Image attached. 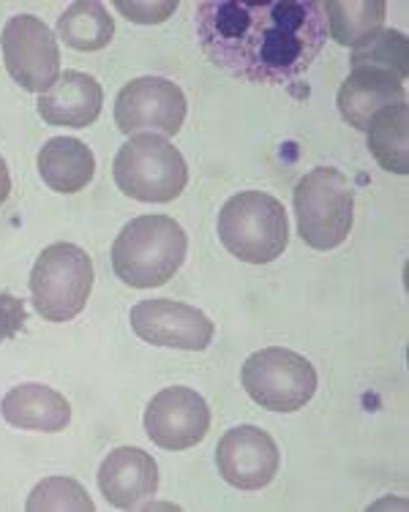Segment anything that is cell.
<instances>
[{"label": "cell", "instance_id": "obj_1", "mask_svg": "<svg viewBox=\"0 0 409 512\" xmlns=\"http://www.w3.org/2000/svg\"><path fill=\"white\" fill-rule=\"evenodd\" d=\"M197 36L232 77L290 85L325 47L328 17L317 0H210L197 9Z\"/></svg>", "mask_w": 409, "mask_h": 512}, {"label": "cell", "instance_id": "obj_2", "mask_svg": "<svg viewBox=\"0 0 409 512\" xmlns=\"http://www.w3.org/2000/svg\"><path fill=\"white\" fill-rule=\"evenodd\" d=\"M189 237L170 216L131 218L112 243V270L134 289L164 286L186 259Z\"/></svg>", "mask_w": 409, "mask_h": 512}, {"label": "cell", "instance_id": "obj_3", "mask_svg": "<svg viewBox=\"0 0 409 512\" xmlns=\"http://www.w3.org/2000/svg\"><path fill=\"white\" fill-rule=\"evenodd\" d=\"M219 240L249 265H268L290 243V221L279 199L262 191H240L219 213Z\"/></svg>", "mask_w": 409, "mask_h": 512}, {"label": "cell", "instance_id": "obj_4", "mask_svg": "<svg viewBox=\"0 0 409 512\" xmlns=\"http://www.w3.org/2000/svg\"><path fill=\"white\" fill-rule=\"evenodd\" d=\"M112 178L126 197L137 202H172L189 183L186 158L156 134H131L112 161Z\"/></svg>", "mask_w": 409, "mask_h": 512}, {"label": "cell", "instance_id": "obj_5", "mask_svg": "<svg viewBox=\"0 0 409 512\" xmlns=\"http://www.w3.org/2000/svg\"><path fill=\"white\" fill-rule=\"evenodd\" d=\"M295 216L306 246L317 251L339 248L350 237L355 218L350 180L333 167L311 169L295 186Z\"/></svg>", "mask_w": 409, "mask_h": 512}, {"label": "cell", "instance_id": "obj_6", "mask_svg": "<svg viewBox=\"0 0 409 512\" xmlns=\"http://www.w3.org/2000/svg\"><path fill=\"white\" fill-rule=\"evenodd\" d=\"M93 289V262L85 248L52 243L30 270L33 308L47 322H71L88 303Z\"/></svg>", "mask_w": 409, "mask_h": 512}, {"label": "cell", "instance_id": "obj_7", "mask_svg": "<svg viewBox=\"0 0 409 512\" xmlns=\"http://www.w3.org/2000/svg\"><path fill=\"white\" fill-rule=\"evenodd\" d=\"M240 382L251 401L270 412H298L317 393L314 365L281 346L254 352L240 368Z\"/></svg>", "mask_w": 409, "mask_h": 512}, {"label": "cell", "instance_id": "obj_8", "mask_svg": "<svg viewBox=\"0 0 409 512\" xmlns=\"http://www.w3.org/2000/svg\"><path fill=\"white\" fill-rule=\"evenodd\" d=\"M3 63L11 79L28 93H47L60 77V52L52 30L33 14H17L6 22Z\"/></svg>", "mask_w": 409, "mask_h": 512}, {"label": "cell", "instance_id": "obj_9", "mask_svg": "<svg viewBox=\"0 0 409 512\" xmlns=\"http://www.w3.org/2000/svg\"><path fill=\"white\" fill-rule=\"evenodd\" d=\"M186 120V96L183 90L164 77H140L123 85L115 99V123L131 134H156V137H175Z\"/></svg>", "mask_w": 409, "mask_h": 512}, {"label": "cell", "instance_id": "obj_10", "mask_svg": "<svg viewBox=\"0 0 409 512\" xmlns=\"http://www.w3.org/2000/svg\"><path fill=\"white\" fill-rule=\"evenodd\" d=\"M131 330L140 335L145 344L170 346L183 352H205L213 341L216 327L200 308L178 300H142L131 308Z\"/></svg>", "mask_w": 409, "mask_h": 512}, {"label": "cell", "instance_id": "obj_11", "mask_svg": "<svg viewBox=\"0 0 409 512\" xmlns=\"http://www.w3.org/2000/svg\"><path fill=\"white\" fill-rule=\"evenodd\" d=\"M208 428V404L191 387H167L145 409V431L161 450H189L208 436Z\"/></svg>", "mask_w": 409, "mask_h": 512}, {"label": "cell", "instance_id": "obj_12", "mask_svg": "<svg viewBox=\"0 0 409 512\" xmlns=\"http://www.w3.org/2000/svg\"><path fill=\"white\" fill-rule=\"evenodd\" d=\"M219 474L238 491H260L279 472V447L257 425H238L216 447Z\"/></svg>", "mask_w": 409, "mask_h": 512}, {"label": "cell", "instance_id": "obj_13", "mask_svg": "<svg viewBox=\"0 0 409 512\" xmlns=\"http://www.w3.org/2000/svg\"><path fill=\"white\" fill-rule=\"evenodd\" d=\"M399 74H393L380 66L369 63H352L350 77L344 79L339 88V112L341 118L358 131H369L371 120L380 115L382 109L399 107L407 101V90Z\"/></svg>", "mask_w": 409, "mask_h": 512}, {"label": "cell", "instance_id": "obj_14", "mask_svg": "<svg viewBox=\"0 0 409 512\" xmlns=\"http://www.w3.org/2000/svg\"><path fill=\"white\" fill-rule=\"evenodd\" d=\"M99 488L118 510H142L159 491V466L140 447H118L99 466Z\"/></svg>", "mask_w": 409, "mask_h": 512}, {"label": "cell", "instance_id": "obj_15", "mask_svg": "<svg viewBox=\"0 0 409 512\" xmlns=\"http://www.w3.org/2000/svg\"><path fill=\"white\" fill-rule=\"evenodd\" d=\"M104 90L96 79L82 71H66L47 93H41L39 115L50 126L88 128L101 115Z\"/></svg>", "mask_w": 409, "mask_h": 512}, {"label": "cell", "instance_id": "obj_16", "mask_svg": "<svg viewBox=\"0 0 409 512\" xmlns=\"http://www.w3.org/2000/svg\"><path fill=\"white\" fill-rule=\"evenodd\" d=\"M3 420L22 431H44L58 434L71 423L69 401L44 384H17L0 401Z\"/></svg>", "mask_w": 409, "mask_h": 512}, {"label": "cell", "instance_id": "obj_17", "mask_svg": "<svg viewBox=\"0 0 409 512\" xmlns=\"http://www.w3.org/2000/svg\"><path fill=\"white\" fill-rule=\"evenodd\" d=\"M39 175L52 191L77 194L96 175V156L80 139L55 137L39 150Z\"/></svg>", "mask_w": 409, "mask_h": 512}, {"label": "cell", "instance_id": "obj_18", "mask_svg": "<svg viewBox=\"0 0 409 512\" xmlns=\"http://www.w3.org/2000/svg\"><path fill=\"white\" fill-rule=\"evenodd\" d=\"M112 36L115 22L99 0H77L58 17V39L66 41L71 50L99 52L110 47Z\"/></svg>", "mask_w": 409, "mask_h": 512}, {"label": "cell", "instance_id": "obj_19", "mask_svg": "<svg viewBox=\"0 0 409 512\" xmlns=\"http://www.w3.org/2000/svg\"><path fill=\"white\" fill-rule=\"evenodd\" d=\"M369 150L380 161L382 169L393 175L409 172V107L407 101L399 107L382 109L369 126Z\"/></svg>", "mask_w": 409, "mask_h": 512}, {"label": "cell", "instance_id": "obj_20", "mask_svg": "<svg viewBox=\"0 0 409 512\" xmlns=\"http://www.w3.org/2000/svg\"><path fill=\"white\" fill-rule=\"evenodd\" d=\"M385 11H388V6L382 0H350V3L330 0L325 6L330 36L339 41L341 47L358 50L380 33Z\"/></svg>", "mask_w": 409, "mask_h": 512}, {"label": "cell", "instance_id": "obj_21", "mask_svg": "<svg viewBox=\"0 0 409 512\" xmlns=\"http://www.w3.org/2000/svg\"><path fill=\"white\" fill-rule=\"evenodd\" d=\"M28 512H66L80 510L93 512L96 504L90 502L88 491L82 488L77 480L71 477H47L41 480L33 491H30L28 502H25Z\"/></svg>", "mask_w": 409, "mask_h": 512}, {"label": "cell", "instance_id": "obj_22", "mask_svg": "<svg viewBox=\"0 0 409 512\" xmlns=\"http://www.w3.org/2000/svg\"><path fill=\"white\" fill-rule=\"evenodd\" d=\"M352 63H369L380 66L401 79L409 74V39L401 30H380L374 39H369L363 47L352 50Z\"/></svg>", "mask_w": 409, "mask_h": 512}, {"label": "cell", "instance_id": "obj_23", "mask_svg": "<svg viewBox=\"0 0 409 512\" xmlns=\"http://www.w3.org/2000/svg\"><path fill=\"white\" fill-rule=\"evenodd\" d=\"M115 6L120 14H126V20L140 22V25H159L178 9V3H123V0Z\"/></svg>", "mask_w": 409, "mask_h": 512}, {"label": "cell", "instance_id": "obj_24", "mask_svg": "<svg viewBox=\"0 0 409 512\" xmlns=\"http://www.w3.org/2000/svg\"><path fill=\"white\" fill-rule=\"evenodd\" d=\"M22 327H25V303L9 292H0V344L14 338Z\"/></svg>", "mask_w": 409, "mask_h": 512}, {"label": "cell", "instance_id": "obj_25", "mask_svg": "<svg viewBox=\"0 0 409 512\" xmlns=\"http://www.w3.org/2000/svg\"><path fill=\"white\" fill-rule=\"evenodd\" d=\"M9 191H11L9 167H6V161H3V156H0V205L9 199Z\"/></svg>", "mask_w": 409, "mask_h": 512}]
</instances>
